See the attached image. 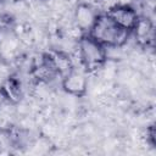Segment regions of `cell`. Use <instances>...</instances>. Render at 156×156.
Returning <instances> with one entry per match:
<instances>
[{
	"label": "cell",
	"instance_id": "obj_1",
	"mask_svg": "<svg viewBox=\"0 0 156 156\" xmlns=\"http://www.w3.org/2000/svg\"><path fill=\"white\" fill-rule=\"evenodd\" d=\"M88 34L105 48H123L130 39V32L119 28L107 13H99Z\"/></svg>",
	"mask_w": 156,
	"mask_h": 156
},
{
	"label": "cell",
	"instance_id": "obj_2",
	"mask_svg": "<svg viewBox=\"0 0 156 156\" xmlns=\"http://www.w3.org/2000/svg\"><path fill=\"white\" fill-rule=\"evenodd\" d=\"M77 54L87 73H98L107 61V49L89 34H84L78 40Z\"/></svg>",
	"mask_w": 156,
	"mask_h": 156
},
{
	"label": "cell",
	"instance_id": "obj_3",
	"mask_svg": "<svg viewBox=\"0 0 156 156\" xmlns=\"http://www.w3.org/2000/svg\"><path fill=\"white\" fill-rule=\"evenodd\" d=\"M88 76L85 71L73 68L69 71L66 76L61 78V87L62 90L74 98H82L88 91Z\"/></svg>",
	"mask_w": 156,
	"mask_h": 156
},
{
	"label": "cell",
	"instance_id": "obj_4",
	"mask_svg": "<svg viewBox=\"0 0 156 156\" xmlns=\"http://www.w3.org/2000/svg\"><path fill=\"white\" fill-rule=\"evenodd\" d=\"M134 38L135 45L141 49H150L154 46L155 40V26L154 21L149 16H139L134 28L130 32Z\"/></svg>",
	"mask_w": 156,
	"mask_h": 156
},
{
	"label": "cell",
	"instance_id": "obj_5",
	"mask_svg": "<svg viewBox=\"0 0 156 156\" xmlns=\"http://www.w3.org/2000/svg\"><path fill=\"white\" fill-rule=\"evenodd\" d=\"M107 15L119 28L128 32H132L140 16L132 5H116L107 12Z\"/></svg>",
	"mask_w": 156,
	"mask_h": 156
},
{
	"label": "cell",
	"instance_id": "obj_6",
	"mask_svg": "<svg viewBox=\"0 0 156 156\" xmlns=\"http://www.w3.org/2000/svg\"><path fill=\"white\" fill-rule=\"evenodd\" d=\"M98 16H99V12L93 5L83 4V2H78L72 11L73 24L77 26L84 34L89 33Z\"/></svg>",
	"mask_w": 156,
	"mask_h": 156
},
{
	"label": "cell",
	"instance_id": "obj_7",
	"mask_svg": "<svg viewBox=\"0 0 156 156\" xmlns=\"http://www.w3.org/2000/svg\"><path fill=\"white\" fill-rule=\"evenodd\" d=\"M0 90L6 101L17 105L23 100L24 88L22 82L15 76H10L4 82L0 83Z\"/></svg>",
	"mask_w": 156,
	"mask_h": 156
}]
</instances>
